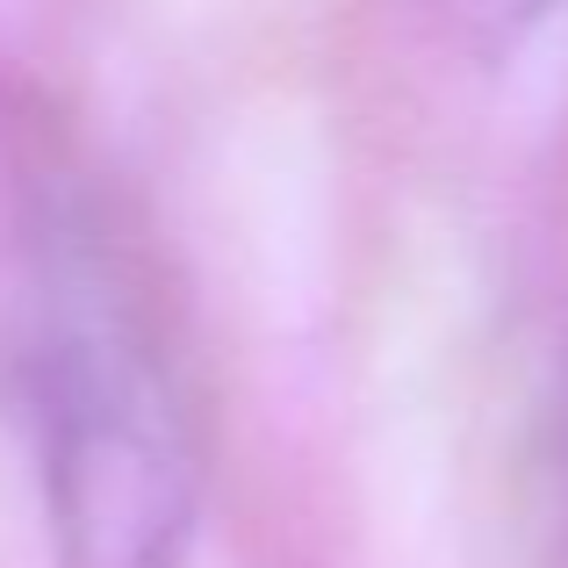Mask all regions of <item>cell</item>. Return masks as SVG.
<instances>
[{
	"mask_svg": "<svg viewBox=\"0 0 568 568\" xmlns=\"http://www.w3.org/2000/svg\"><path fill=\"white\" fill-rule=\"evenodd\" d=\"M51 568H187L202 468L166 367L94 288L51 281L22 332Z\"/></svg>",
	"mask_w": 568,
	"mask_h": 568,
	"instance_id": "cell-1",
	"label": "cell"
},
{
	"mask_svg": "<svg viewBox=\"0 0 568 568\" xmlns=\"http://www.w3.org/2000/svg\"><path fill=\"white\" fill-rule=\"evenodd\" d=\"M432 8L454 22L460 43H475L483 58H504V51H518L532 29L555 22L561 0H432Z\"/></svg>",
	"mask_w": 568,
	"mask_h": 568,
	"instance_id": "cell-2",
	"label": "cell"
},
{
	"mask_svg": "<svg viewBox=\"0 0 568 568\" xmlns=\"http://www.w3.org/2000/svg\"><path fill=\"white\" fill-rule=\"evenodd\" d=\"M561 511H568V403H561Z\"/></svg>",
	"mask_w": 568,
	"mask_h": 568,
	"instance_id": "cell-3",
	"label": "cell"
}]
</instances>
